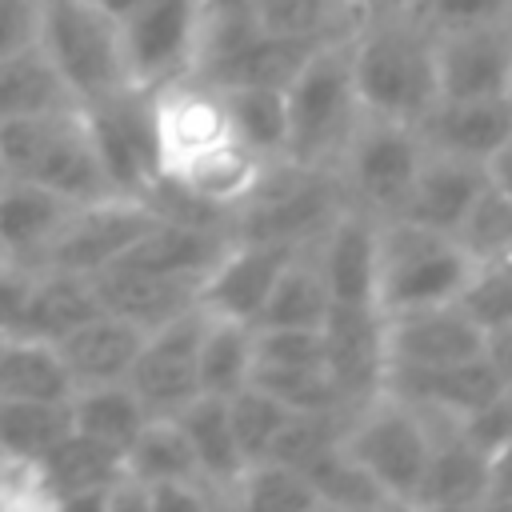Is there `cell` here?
I'll return each instance as SVG.
<instances>
[{"label":"cell","mask_w":512,"mask_h":512,"mask_svg":"<svg viewBox=\"0 0 512 512\" xmlns=\"http://www.w3.org/2000/svg\"><path fill=\"white\" fill-rule=\"evenodd\" d=\"M348 48L352 84L364 112L412 124L440 96L432 28L420 24L400 0H364Z\"/></svg>","instance_id":"6da1fadb"},{"label":"cell","mask_w":512,"mask_h":512,"mask_svg":"<svg viewBox=\"0 0 512 512\" xmlns=\"http://www.w3.org/2000/svg\"><path fill=\"white\" fill-rule=\"evenodd\" d=\"M0 164L8 180L40 184L72 204L116 196L100 168L80 104L0 120Z\"/></svg>","instance_id":"7a4b0ae2"},{"label":"cell","mask_w":512,"mask_h":512,"mask_svg":"<svg viewBox=\"0 0 512 512\" xmlns=\"http://www.w3.org/2000/svg\"><path fill=\"white\" fill-rule=\"evenodd\" d=\"M348 204L336 168H308L288 156L264 160L248 196L228 208L232 240L256 244H308Z\"/></svg>","instance_id":"3957f363"},{"label":"cell","mask_w":512,"mask_h":512,"mask_svg":"<svg viewBox=\"0 0 512 512\" xmlns=\"http://www.w3.org/2000/svg\"><path fill=\"white\" fill-rule=\"evenodd\" d=\"M348 36L352 32L324 40L284 88V112H288L284 156L296 164L336 168L340 148L360 116Z\"/></svg>","instance_id":"277c9868"},{"label":"cell","mask_w":512,"mask_h":512,"mask_svg":"<svg viewBox=\"0 0 512 512\" xmlns=\"http://www.w3.org/2000/svg\"><path fill=\"white\" fill-rule=\"evenodd\" d=\"M472 272V256L452 232L412 224L404 216L380 220V260H376V308L408 312L456 300Z\"/></svg>","instance_id":"5b68a950"},{"label":"cell","mask_w":512,"mask_h":512,"mask_svg":"<svg viewBox=\"0 0 512 512\" xmlns=\"http://www.w3.org/2000/svg\"><path fill=\"white\" fill-rule=\"evenodd\" d=\"M36 44L76 104L132 84L120 48V20L92 0H44Z\"/></svg>","instance_id":"8992f818"},{"label":"cell","mask_w":512,"mask_h":512,"mask_svg":"<svg viewBox=\"0 0 512 512\" xmlns=\"http://www.w3.org/2000/svg\"><path fill=\"white\" fill-rule=\"evenodd\" d=\"M432 424V412L380 388L376 396L356 404L340 448L360 460L400 508H412V492L432 448Z\"/></svg>","instance_id":"52a82bcc"},{"label":"cell","mask_w":512,"mask_h":512,"mask_svg":"<svg viewBox=\"0 0 512 512\" xmlns=\"http://www.w3.org/2000/svg\"><path fill=\"white\" fill-rule=\"evenodd\" d=\"M420 156H424V144L408 120H392V116H376L360 108L340 148L336 176L344 180V192L356 208L384 220V216H396L420 168Z\"/></svg>","instance_id":"ba28073f"},{"label":"cell","mask_w":512,"mask_h":512,"mask_svg":"<svg viewBox=\"0 0 512 512\" xmlns=\"http://www.w3.org/2000/svg\"><path fill=\"white\" fill-rule=\"evenodd\" d=\"M100 168L108 176V188L116 196H148V188L164 176L160 164V140H156V112H152V88L124 84L100 100L80 104Z\"/></svg>","instance_id":"9c48e42d"},{"label":"cell","mask_w":512,"mask_h":512,"mask_svg":"<svg viewBox=\"0 0 512 512\" xmlns=\"http://www.w3.org/2000/svg\"><path fill=\"white\" fill-rule=\"evenodd\" d=\"M160 212L140 196H100L72 204L68 220L52 236V244L40 256V268H68V272H96L124 256Z\"/></svg>","instance_id":"30bf717a"},{"label":"cell","mask_w":512,"mask_h":512,"mask_svg":"<svg viewBox=\"0 0 512 512\" xmlns=\"http://www.w3.org/2000/svg\"><path fill=\"white\" fill-rule=\"evenodd\" d=\"M200 328H204V308L192 304L180 316L144 332V344L124 380L140 396L148 416H176L192 396H200V380H196Z\"/></svg>","instance_id":"8fae6325"},{"label":"cell","mask_w":512,"mask_h":512,"mask_svg":"<svg viewBox=\"0 0 512 512\" xmlns=\"http://www.w3.org/2000/svg\"><path fill=\"white\" fill-rule=\"evenodd\" d=\"M116 20L132 84L160 88L188 76L196 48V0H136Z\"/></svg>","instance_id":"7c38bea8"},{"label":"cell","mask_w":512,"mask_h":512,"mask_svg":"<svg viewBox=\"0 0 512 512\" xmlns=\"http://www.w3.org/2000/svg\"><path fill=\"white\" fill-rule=\"evenodd\" d=\"M324 372L348 404H360L380 392L388 348H384V312L376 304H328L320 320Z\"/></svg>","instance_id":"4fadbf2b"},{"label":"cell","mask_w":512,"mask_h":512,"mask_svg":"<svg viewBox=\"0 0 512 512\" xmlns=\"http://www.w3.org/2000/svg\"><path fill=\"white\" fill-rule=\"evenodd\" d=\"M384 348L388 364H464L488 356V332L472 316H464L456 300H448L408 312H384Z\"/></svg>","instance_id":"5bb4252c"},{"label":"cell","mask_w":512,"mask_h":512,"mask_svg":"<svg viewBox=\"0 0 512 512\" xmlns=\"http://www.w3.org/2000/svg\"><path fill=\"white\" fill-rule=\"evenodd\" d=\"M120 476H124V452L76 428L32 464L40 504H56V508H76V504L108 508V492Z\"/></svg>","instance_id":"9a60e30c"},{"label":"cell","mask_w":512,"mask_h":512,"mask_svg":"<svg viewBox=\"0 0 512 512\" xmlns=\"http://www.w3.org/2000/svg\"><path fill=\"white\" fill-rule=\"evenodd\" d=\"M316 264L332 304H376V260H380V216L352 200L312 240Z\"/></svg>","instance_id":"2e32d148"},{"label":"cell","mask_w":512,"mask_h":512,"mask_svg":"<svg viewBox=\"0 0 512 512\" xmlns=\"http://www.w3.org/2000/svg\"><path fill=\"white\" fill-rule=\"evenodd\" d=\"M440 96H504L512 84V24L432 32Z\"/></svg>","instance_id":"e0dca14e"},{"label":"cell","mask_w":512,"mask_h":512,"mask_svg":"<svg viewBox=\"0 0 512 512\" xmlns=\"http://www.w3.org/2000/svg\"><path fill=\"white\" fill-rule=\"evenodd\" d=\"M428 152H448L488 164V156L512 136V100L504 96H436L412 120Z\"/></svg>","instance_id":"ac0fdd59"},{"label":"cell","mask_w":512,"mask_h":512,"mask_svg":"<svg viewBox=\"0 0 512 512\" xmlns=\"http://www.w3.org/2000/svg\"><path fill=\"white\" fill-rule=\"evenodd\" d=\"M508 380L496 372V364L488 356L464 360V364H388L384 368V392L432 412V416H448L460 420L472 408H480L492 392H500Z\"/></svg>","instance_id":"d6986e66"},{"label":"cell","mask_w":512,"mask_h":512,"mask_svg":"<svg viewBox=\"0 0 512 512\" xmlns=\"http://www.w3.org/2000/svg\"><path fill=\"white\" fill-rule=\"evenodd\" d=\"M300 244H256V240H232L228 252L208 268V276L196 288V304L212 316L232 320H256L276 272Z\"/></svg>","instance_id":"ffe728a7"},{"label":"cell","mask_w":512,"mask_h":512,"mask_svg":"<svg viewBox=\"0 0 512 512\" xmlns=\"http://www.w3.org/2000/svg\"><path fill=\"white\" fill-rule=\"evenodd\" d=\"M152 112H156V140L164 168L228 136L220 92L196 76H176L152 88Z\"/></svg>","instance_id":"44dd1931"},{"label":"cell","mask_w":512,"mask_h":512,"mask_svg":"<svg viewBox=\"0 0 512 512\" xmlns=\"http://www.w3.org/2000/svg\"><path fill=\"white\" fill-rule=\"evenodd\" d=\"M484 184H488V168L480 160L424 148L420 168H416L396 216L436 228V232H456V224L464 220V212L472 208V200L480 196Z\"/></svg>","instance_id":"7402d4cb"},{"label":"cell","mask_w":512,"mask_h":512,"mask_svg":"<svg viewBox=\"0 0 512 512\" xmlns=\"http://www.w3.org/2000/svg\"><path fill=\"white\" fill-rule=\"evenodd\" d=\"M488 492V456L472 448L456 420L436 416L432 448L412 492V508H484Z\"/></svg>","instance_id":"603a6c76"},{"label":"cell","mask_w":512,"mask_h":512,"mask_svg":"<svg viewBox=\"0 0 512 512\" xmlns=\"http://www.w3.org/2000/svg\"><path fill=\"white\" fill-rule=\"evenodd\" d=\"M232 232L228 224H200V220H168L160 216L124 256L120 264L156 272V276H176V280H204L208 268L228 252Z\"/></svg>","instance_id":"cb8c5ba5"},{"label":"cell","mask_w":512,"mask_h":512,"mask_svg":"<svg viewBox=\"0 0 512 512\" xmlns=\"http://www.w3.org/2000/svg\"><path fill=\"white\" fill-rule=\"evenodd\" d=\"M92 276V288H96V300L104 312L112 316H124L132 324H140L144 332L180 316L184 308L196 304V280H176V276H156V272H144V268H132V264H104Z\"/></svg>","instance_id":"d4e9b609"},{"label":"cell","mask_w":512,"mask_h":512,"mask_svg":"<svg viewBox=\"0 0 512 512\" xmlns=\"http://www.w3.org/2000/svg\"><path fill=\"white\" fill-rule=\"evenodd\" d=\"M332 36H280V32H256L228 56L188 72L212 88H288V80L300 72V64Z\"/></svg>","instance_id":"484cf974"},{"label":"cell","mask_w":512,"mask_h":512,"mask_svg":"<svg viewBox=\"0 0 512 512\" xmlns=\"http://www.w3.org/2000/svg\"><path fill=\"white\" fill-rule=\"evenodd\" d=\"M144 344V328L112 316V312H96L92 320H84L80 328H72L64 340H56V352L72 376L76 388L88 384H112L124 380L136 352Z\"/></svg>","instance_id":"4316f807"},{"label":"cell","mask_w":512,"mask_h":512,"mask_svg":"<svg viewBox=\"0 0 512 512\" xmlns=\"http://www.w3.org/2000/svg\"><path fill=\"white\" fill-rule=\"evenodd\" d=\"M72 200L28 184V180H8L0 188V252L8 264L20 268H40L44 248L52 244V236L60 232V224L68 220Z\"/></svg>","instance_id":"83f0119b"},{"label":"cell","mask_w":512,"mask_h":512,"mask_svg":"<svg viewBox=\"0 0 512 512\" xmlns=\"http://www.w3.org/2000/svg\"><path fill=\"white\" fill-rule=\"evenodd\" d=\"M260 168H264V160L252 148H244L240 140L224 136V140H216V144L176 160L172 168H164V176L180 192H188L192 200L228 212V208H236L248 196V188L256 184Z\"/></svg>","instance_id":"f1b7e54d"},{"label":"cell","mask_w":512,"mask_h":512,"mask_svg":"<svg viewBox=\"0 0 512 512\" xmlns=\"http://www.w3.org/2000/svg\"><path fill=\"white\" fill-rule=\"evenodd\" d=\"M96 312H104V308L96 300V288H92V276L88 272L36 268L32 272V292H28V304H24V316H20V328L16 332L56 344L72 328H80L84 320H92Z\"/></svg>","instance_id":"f546056e"},{"label":"cell","mask_w":512,"mask_h":512,"mask_svg":"<svg viewBox=\"0 0 512 512\" xmlns=\"http://www.w3.org/2000/svg\"><path fill=\"white\" fill-rule=\"evenodd\" d=\"M176 420H180V428L192 444V456H196V468H200L204 484H212L220 492V500L232 504V488L244 472V456H240L232 424H228V400L212 396V392H200L176 412Z\"/></svg>","instance_id":"4dcf8cb0"},{"label":"cell","mask_w":512,"mask_h":512,"mask_svg":"<svg viewBox=\"0 0 512 512\" xmlns=\"http://www.w3.org/2000/svg\"><path fill=\"white\" fill-rule=\"evenodd\" d=\"M328 288H324V276H320V264H316V248L312 240L300 244L284 268L276 272L260 312H256V328H320L324 312H328Z\"/></svg>","instance_id":"1f68e13d"},{"label":"cell","mask_w":512,"mask_h":512,"mask_svg":"<svg viewBox=\"0 0 512 512\" xmlns=\"http://www.w3.org/2000/svg\"><path fill=\"white\" fill-rule=\"evenodd\" d=\"M72 392L56 344L24 332L0 336V400H68Z\"/></svg>","instance_id":"d6a6232c"},{"label":"cell","mask_w":512,"mask_h":512,"mask_svg":"<svg viewBox=\"0 0 512 512\" xmlns=\"http://www.w3.org/2000/svg\"><path fill=\"white\" fill-rule=\"evenodd\" d=\"M68 412H72V428L124 452L136 432L148 420V408L140 404V396L128 388V380H112V384H88L76 388L68 396Z\"/></svg>","instance_id":"836d02e7"},{"label":"cell","mask_w":512,"mask_h":512,"mask_svg":"<svg viewBox=\"0 0 512 512\" xmlns=\"http://www.w3.org/2000/svg\"><path fill=\"white\" fill-rule=\"evenodd\" d=\"M248 372H252V324L248 320L204 312L200 348H196V380H200V392L232 396L236 388L248 384Z\"/></svg>","instance_id":"e575fe53"},{"label":"cell","mask_w":512,"mask_h":512,"mask_svg":"<svg viewBox=\"0 0 512 512\" xmlns=\"http://www.w3.org/2000/svg\"><path fill=\"white\" fill-rule=\"evenodd\" d=\"M124 476L136 484L168 480H204L192 456V444L176 416H148L136 440L124 448Z\"/></svg>","instance_id":"d590c367"},{"label":"cell","mask_w":512,"mask_h":512,"mask_svg":"<svg viewBox=\"0 0 512 512\" xmlns=\"http://www.w3.org/2000/svg\"><path fill=\"white\" fill-rule=\"evenodd\" d=\"M68 432V400H0V460L36 464Z\"/></svg>","instance_id":"8d00e7d4"},{"label":"cell","mask_w":512,"mask_h":512,"mask_svg":"<svg viewBox=\"0 0 512 512\" xmlns=\"http://www.w3.org/2000/svg\"><path fill=\"white\" fill-rule=\"evenodd\" d=\"M228 120V136L252 148L260 160L284 156V88H216Z\"/></svg>","instance_id":"74e56055"},{"label":"cell","mask_w":512,"mask_h":512,"mask_svg":"<svg viewBox=\"0 0 512 512\" xmlns=\"http://www.w3.org/2000/svg\"><path fill=\"white\" fill-rule=\"evenodd\" d=\"M64 104H76V100L64 88L60 72L40 52V44L0 56V120L32 116V112L64 108Z\"/></svg>","instance_id":"f35d334b"},{"label":"cell","mask_w":512,"mask_h":512,"mask_svg":"<svg viewBox=\"0 0 512 512\" xmlns=\"http://www.w3.org/2000/svg\"><path fill=\"white\" fill-rule=\"evenodd\" d=\"M308 476V484L316 488L320 496V508H340V512H376V508H400L384 488L380 480L360 464L352 460L340 444L320 452L316 460H308L300 468Z\"/></svg>","instance_id":"ab89813d"},{"label":"cell","mask_w":512,"mask_h":512,"mask_svg":"<svg viewBox=\"0 0 512 512\" xmlns=\"http://www.w3.org/2000/svg\"><path fill=\"white\" fill-rule=\"evenodd\" d=\"M232 508L308 512V508H320V496L300 468H292L284 460H256L240 472V480L232 488Z\"/></svg>","instance_id":"60d3db41"},{"label":"cell","mask_w":512,"mask_h":512,"mask_svg":"<svg viewBox=\"0 0 512 512\" xmlns=\"http://www.w3.org/2000/svg\"><path fill=\"white\" fill-rule=\"evenodd\" d=\"M260 32L280 36H340L360 20L364 0H252Z\"/></svg>","instance_id":"b9f144b4"},{"label":"cell","mask_w":512,"mask_h":512,"mask_svg":"<svg viewBox=\"0 0 512 512\" xmlns=\"http://www.w3.org/2000/svg\"><path fill=\"white\" fill-rule=\"evenodd\" d=\"M224 400H228V424H232L236 448L244 456V468L256 464V460H268L272 440L280 436V428L292 416V408L280 404L272 392H264L256 384H244Z\"/></svg>","instance_id":"7bdbcfd3"},{"label":"cell","mask_w":512,"mask_h":512,"mask_svg":"<svg viewBox=\"0 0 512 512\" xmlns=\"http://www.w3.org/2000/svg\"><path fill=\"white\" fill-rule=\"evenodd\" d=\"M456 304L484 332L508 328L512 324V252L472 260V272L456 292Z\"/></svg>","instance_id":"ee69618b"},{"label":"cell","mask_w":512,"mask_h":512,"mask_svg":"<svg viewBox=\"0 0 512 512\" xmlns=\"http://www.w3.org/2000/svg\"><path fill=\"white\" fill-rule=\"evenodd\" d=\"M248 384L272 392L280 404H288L292 412H312V408H336L348 404L336 384L328 380L324 364H256L248 372Z\"/></svg>","instance_id":"f6af8a7d"},{"label":"cell","mask_w":512,"mask_h":512,"mask_svg":"<svg viewBox=\"0 0 512 512\" xmlns=\"http://www.w3.org/2000/svg\"><path fill=\"white\" fill-rule=\"evenodd\" d=\"M452 236L460 240V248H464L472 260L512 252V200L488 180V184L480 188V196L472 200V208L464 212V220L456 224Z\"/></svg>","instance_id":"bcb514c9"},{"label":"cell","mask_w":512,"mask_h":512,"mask_svg":"<svg viewBox=\"0 0 512 512\" xmlns=\"http://www.w3.org/2000/svg\"><path fill=\"white\" fill-rule=\"evenodd\" d=\"M432 32L512 24V0H400Z\"/></svg>","instance_id":"7dc6e473"},{"label":"cell","mask_w":512,"mask_h":512,"mask_svg":"<svg viewBox=\"0 0 512 512\" xmlns=\"http://www.w3.org/2000/svg\"><path fill=\"white\" fill-rule=\"evenodd\" d=\"M460 436L480 448L484 456H492L496 448H504L512 440V384H504L500 392H492L480 408H472L468 416L456 420Z\"/></svg>","instance_id":"c3c4849f"},{"label":"cell","mask_w":512,"mask_h":512,"mask_svg":"<svg viewBox=\"0 0 512 512\" xmlns=\"http://www.w3.org/2000/svg\"><path fill=\"white\" fill-rule=\"evenodd\" d=\"M44 0H0V56L32 48L40 36Z\"/></svg>","instance_id":"681fc988"},{"label":"cell","mask_w":512,"mask_h":512,"mask_svg":"<svg viewBox=\"0 0 512 512\" xmlns=\"http://www.w3.org/2000/svg\"><path fill=\"white\" fill-rule=\"evenodd\" d=\"M28 292H32V268H20V264L4 260L0 264V336H12L20 328Z\"/></svg>","instance_id":"f907efd6"},{"label":"cell","mask_w":512,"mask_h":512,"mask_svg":"<svg viewBox=\"0 0 512 512\" xmlns=\"http://www.w3.org/2000/svg\"><path fill=\"white\" fill-rule=\"evenodd\" d=\"M484 508H512V440L488 456V492Z\"/></svg>","instance_id":"816d5d0a"},{"label":"cell","mask_w":512,"mask_h":512,"mask_svg":"<svg viewBox=\"0 0 512 512\" xmlns=\"http://www.w3.org/2000/svg\"><path fill=\"white\" fill-rule=\"evenodd\" d=\"M484 168H488V180H492V184L512 200V136H508V140L488 156V164H484Z\"/></svg>","instance_id":"f5cc1de1"},{"label":"cell","mask_w":512,"mask_h":512,"mask_svg":"<svg viewBox=\"0 0 512 512\" xmlns=\"http://www.w3.org/2000/svg\"><path fill=\"white\" fill-rule=\"evenodd\" d=\"M488 360H492V364H496V372L512 384V324H508V328L488 332Z\"/></svg>","instance_id":"db71d44e"},{"label":"cell","mask_w":512,"mask_h":512,"mask_svg":"<svg viewBox=\"0 0 512 512\" xmlns=\"http://www.w3.org/2000/svg\"><path fill=\"white\" fill-rule=\"evenodd\" d=\"M92 4H100V8H104V12H112V16H124L136 0H92Z\"/></svg>","instance_id":"11a10c76"},{"label":"cell","mask_w":512,"mask_h":512,"mask_svg":"<svg viewBox=\"0 0 512 512\" xmlns=\"http://www.w3.org/2000/svg\"><path fill=\"white\" fill-rule=\"evenodd\" d=\"M508 100H512V84H508Z\"/></svg>","instance_id":"9f6ffc18"},{"label":"cell","mask_w":512,"mask_h":512,"mask_svg":"<svg viewBox=\"0 0 512 512\" xmlns=\"http://www.w3.org/2000/svg\"><path fill=\"white\" fill-rule=\"evenodd\" d=\"M0 264H4V252H0Z\"/></svg>","instance_id":"6f0895ef"}]
</instances>
